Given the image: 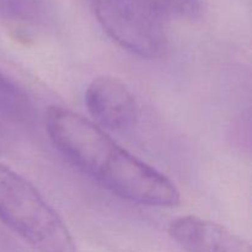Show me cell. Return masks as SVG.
<instances>
[{
    "instance_id": "cell-1",
    "label": "cell",
    "mask_w": 252,
    "mask_h": 252,
    "mask_svg": "<svg viewBox=\"0 0 252 252\" xmlns=\"http://www.w3.org/2000/svg\"><path fill=\"white\" fill-rule=\"evenodd\" d=\"M46 129L71 164L116 196L149 207H176L181 202L179 189L164 174L127 152L84 116L52 106L46 113Z\"/></svg>"
},
{
    "instance_id": "cell-2",
    "label": "cell",
    "mask_w": 252,
    "mask_h": 252,
    "mask_svg": "<svg viewBox=\"0 0 252 252\" xmlns=\"http://www.w3.org/2000/svg\"><path fill=\"white\" fill-rule=\"evenodd\" d=\"M103 31L122 48L142 58L164 56L169 30L202 14L199 0H88Z\"/></svg>"
},
{
    "instance_id": "cell-3",
    "label": "cell",
    "mask_w": 252,
    "mask_h": 252,
    "mask_svg": "<svg viewBox=\"0 0 252 252\" xmlns=\"http://www.w3.org/2000/svg\"><path fill=\"white\" fill-rule=\"evenodd\" d=\"M0 219L38 252H76L63 219L27 179L0 164Z\"/></svg>"
},
{
    "instance_id": "cell-4",
    "label": "cell",
    "mask_w": 252,
    "mask_h": 252,
    "mask_svg": "<svg viewBox=\"0 0 252 252\" xmlns=\"http://www.w3.org/2000/svg\"><path fill=\"white\" fill-rule=\"evenodd\" d=\"M85 103L95 125L103 130L123 132L134 127L139 108L132 91L115 76H97L89 84Z\"/></svg>"
},
{
    "instance_id": "cell-5",
    "label": "cell",
    "mask_w": 252,
    "mask_h": 252,
    "mask_svg": "<svg viewBox=\"0 0 252 252\" xmlns=\"http://www.w3.org/2000/svg\"><path fill=\"white\" fill-rule=\"evenodd\" d=\"M169 234L186 252H252L250 243L240 235L197 216L175 219Z\"/></svg>"
},
{
    "instance_id": "cell-6",
    "label": "cell",
    "mask_w": 252,
    "mask_h": 252,
    "mask_svg": "<svg viewBox=\"0 0 252 252\" xmlns=\"http://www.w3.org/2000/svg\"><path fill=\"white\" fill-rule=\"evenodd\" d=\"M53 19L52 0H0V21L15 29H43Z\"/></svg>"
},
{
    "instance_id": "cell-7",
    "label": "cell",
    "mask_w": 252,
    "mask_h": 252,
    "mask_svg": "<svg viewBox=\"0 0 252 252\" xmlns=\"http://www.w3.org/2000/svg\"><path fill=\"white\" fill-rule=\"evenodd\" d=\"M33 107L29 95L0 71V130L9 133L29 125Z\"/></svg>"
},
{
    "instance_id": "cell-8",
    "label": "cell",
    "mask_w": 252,
    "mask_h": 252,
    "mask_svg": "<svg viewBox=\"0 0 252 252\" xmlns=\"http://www.w3.org/2000/svg\"><path fill=\"white\" fill-rule=\"evenodd\" d=\"M5 134H6V133H4V132H2V130H0V140H1V138L4 137Z\"/></svg>"
}]
</instances>
